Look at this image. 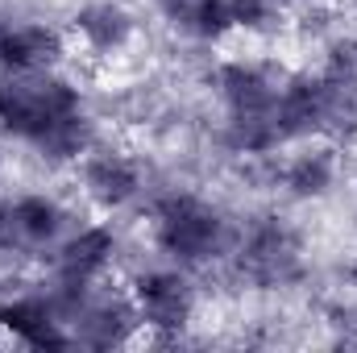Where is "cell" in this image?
<instances>
[{"instance_id": "obj_1", "label": "cell", "mask_w": 357, "mask_h": 353, "mask_svg": "<svg viewBox=\"0 0 357 353\" xmlns=\"http://www.w3.org/2000/svg\"><path fill=\"white\" fill-rule=\"evenodd\" d=\"M150 229H154V246L183 270L212 266L216 258L237 250V233H233L229 216L212 200L191 195V191L162 195L154 204Z\"/></svg>"}, {"instance_id": "obj_2", "label": "cell", "mask_w": 357, "mask_h": 353, "mask_svg": "<svg viewBox=\"0 0 357 353\" xmlns=\"http://www.w3.org/2000/svg\"><path fill=\"white\" fill-rule=\"evenodd\" d=\"M84 108V91L63 71H0V129L25 146H33L59 117Z\"/></svg>"}, {"instance_id": "obj_3", "label": "cell", "mask_w": 357, "mask_h": 353, "mask_svg": "<svg viewBox=\"0 0 357 353\" xmlns=\"http://www.w3.org/2000/svg\"><path fill=\"white\" fill-rule=\"evenodd\" d=\"M129 299L137 308V320L146 333H158V337H178L191 320H195V308H199V291L195 283L183 274V266H158V270H142L129 287Z\"/></svg>"}, {"instance_id": "obj_4", "label": "cell", "mask_w": 357, "mask_h": 353, "mask_svg": "<svg viewBox=\"0 0 357 353\" xmlns=\"http://www.w3.org/2000/svg\"><path fill=\"white\" fill-rule=\"evenodd\" d=\"M287 71L278 59H225L212 71V91L225 104V117L241 112H274V100Z\"/></svg>"}, {"instance_id": "obj_5", "label": "cell", "mask_w": 357, "mask_h": 353, "mask_svg": "<svg viewBox=\"0 0 357 353\" xmlns=\"http://www.w3.org/2000/svg\"><path fill=\"white\" fill-rule=\"evenodd\" d=\"M0 208H4L17 258L21 254H42V250H59V241L75 229L71 208L59 195H46V191H25V195L8 200Z\"/></svg>"}, {"instance_id": "obj_6", "label": "cell", "mask_w": 357, "mask_h": 353, "mask_svg": "<svg viewBox=\"0 0 357 353\" xmlns=\"http://www.w3.org/2000/svg\"><path fill=\"white\" fill-rule=\"evenodd\" d=\"M79 187L96 208L104 212H121L129 204H137V195L146 191L142 187V167L121 154V150H108V146H91L88 154L79 158Z\"/></svg>"}, {"instance_id": "obj_7", "label": "cell", "mask_w": 357, "mask_h": 353, "mask_svg": "<svg viewBox=\"0 0 357 353\" xmlns=\"http://www.w3.org/2000/svg\"><path fill=\"white\" fill-rule=\"evenodd\" d=\"M67 54V38L50 21H0V71H59Z\"/></svg>"}, {"instance_id": "obj_8", "label": "cell", "mask_w": 357, "mask_h": 353, "mask_svg": "<svg viewBox=\"0 0 357 353\" xmlns=\"http://www.w3.org/2000/svg\"><path fill=\"white\" fill-rule=\"evenodd\" d=\"M71 33L88 59H116L137 42V17L121 0H84L71 17Z\"/></svg>"}, {"instance_id": "obj_9", "label": "cell", "mask_w": 357, "mask_h": 353, "mask_svg": "<svg viewBox=\"0 0 357 353\" xmlns=\"http://www.w3.org/2000/svg\"><path fill=\"white\" fill-rule=\"evenodd\" d=\"M112 262H116V233H112V225H79L54 250V278L100 283Z\"/></svg>"}, {"instance_id": "obj_10", "label": "cell", "mask_w": 357, "mask_h": 353, "mask_svg": "<svg viewBox=\"0 0 357 353\" xmlns=\"http://www.w3.org/2000/svg\"><path fill=\"white\" fill-rule=\"evenodd\" d=\"M341 179V154L333 146H307L278 167V183L291 200H324Z\"/></svg>"}, {"instance_id": "obj_11", "label": "cell", "mask_w": 357, "mask_h": 353, "mask_svg": "<svg viewBox=\"0 0 357 353\" xmlns=\"http://www.w3.org/2000/svg\"><path fill=\"white\" fill-rule=\"evenodd\" d=\"M154 8L191 42H225L229 33H237L229 0H154Z\"/></svg>"}, {"instance_id": "obj_12", "label": "cell", "mask_w": 357, "mask_h": 353, "mask_svg": "<svg viewBox=\"0 0 357 353\" xmlns=\"http://www.w3.org/2000/svg\"><path fill=\"white\" fill-rule=\"evenodd\" d=\"M282 4H307V0H282Z\"/></svg>"}]
</instances>
